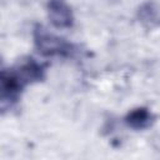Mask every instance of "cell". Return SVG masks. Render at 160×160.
Segmentation results:
<instances>
[{
  "mask_svg": "<svg viewBox=\"0 0 160 160\" xmlns=\"http://www.w3.org/2000/svg\"><path fill=\"white\" fill-rule=\"evenodd\" d=\"M34 42L38 51L44 56H69L72 52L71 44L49 32L40 25L34 30Z\"/></svg>",
  "mask_w": 160,
  "mask_h": 160,
  "instance_id": "cell-1",
  "label": "cell"
},
{
  "mask_svg": "<svg viewBox=\"0 0 160 160\" xmlns=\"http://www.w3.org/2000/svg\"><path fill=\"white\" fill-rule=\"evenodd\" d=\"M24 84L12 70H0V114L8 112L18 104Z\"/></svg>",
  "mask_w": 160,
  "mask_h": 160,
  "instance_id": "cell-2",
  "label": "cell"
},
{
  "mask_svg": "<svg viewBox=\"0 0 160 160\" xmlns=\"http://www.w3.org/2000/svg\"><path fill=\"white\" fill-rule=\"evenodd\" d=\"M48 15L50 22L58 29H68L72 26V11L70 6L65 2V0H49Z\"/></svg>",
  "mask_w": 160,
  "mask_h": 160,
  "instance_id": "cell-3",
  "label": "cell"
},
{
  "mask_svg": "<svg viewBox=\"0 0 160 160\" xmlns=\"http://www.w3.org/2000/svg\"><path fill=\"white\" fill-rule=\"evenodd\" d=\"M12 71L19 78V80L24 84V86L28 84L38 82L44 78V68L31 58L21 60L12 69Z\"/></svg>",
  "mask_w": 160,
  "mask_h": 160,
  "instance_id": "cell-4",
  "label": "cell"
},
{
  "mask_svg": "<svg viewBox=\"0 0 160 160\" xmlns=\"http://www.w3.org/2000/svg\"><path fill=\"white\" fill-rule=\"evenodd\" d=\"M154 119H155V116L146 108H138V109L131 110L126 115L125 122L131 129L142 130V129H146V128L151 126L152 122H154Z\"/></svg>",
  "mask_w": 160,
  "mask_h": 160,
  "instance_id": "cell-5",
  "label": "cell"
},
{
  "mask_svg": "<svg viewBox=\"0 0 160 160\" xmlns=\"http://www.w3.org/2000/svg\"><path fill=\"white\" fill-rule=\"evenodd\" d=\"M138 18L148 28L158 26V24H159V10H158V5L154 1H146V2H144L139 8V10H138Z\"/></svg>",
  "mask_w": 160,
  "mask_h": 160,
  "instance_id": "cell-6",
  "label": "cell"
}]
</instances>
